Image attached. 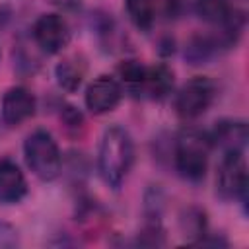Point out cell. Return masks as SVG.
Returning a JSON list of instances; mask_svg holds the SVG:
<instances>
[{"mask_svg":"<svg viewBox=\"0 0 249 249\" xmlns=\"http://www.w3.org/2000/svg\"><path fill=\"white\" fill-rule=\"evenodd\" d=\"M132 163H134V144L128 130L119 124L105 128L97 152V169L101 179L109 187L119 189L126 179Z\"/></svg>","mask_w":249,"mask_h":249,"instance_id":"cell-1","label":"cell"},{"mask_svg":"<svg viewBox=\"0 0 249 249\" xmlns=\"http://www.w3.org/2000/svg\"><path fill=\"white\" fill-rule=\"evenodd\" d=\"M210 148L212 144L206 132H200L196 128H185L177 136L173 152V161L179 175L189 181H200L208 169Z\"/></svg>","mask_w":249,"mask_h":249,"instance_id":"cell-2","label":"cell"},{"mask_svg":"<svg viewBox=\"0 0 249 249\" xmlns=\"http://www.w3.org/2000/svg\"><path fill=\"white\" fill-rule=\"evenodd\" d=\"M25 163L35 177L41 181H53L60 173L62 158L56 140L45 128L33 130L23 142Z\"/></svg>","mask_w":249,"mask_h":249,"instance_id":"cell-3","label":"cell"},{"mask_svg":"<svg viewBox=\"0 0 249 249\" xmlns=\"http://www.w3.org/2000/svg\"><path fill=\"white\" fill-rule=\"evenodd\" d=\"M214 82L206 76H195L189 82L181 86V89L175 95V113L185 119H196L200 117L214 101Z\"/></svg>","mask_w":249,"mask_h":249,"instance_id":"cell-4","label":"cell"},{"mask_svg":"<svg viewBox=\"0 0 249 249\" xmlns=\"http://www.w3.org/2000/svg\"><path fill=\"white\" fill-rule=\"evenodd\" d=\"M218 191L224 198L247 200V165L243 150H226L216 175Z\"/></svg>","mask_w":249,"mask_h":249,"instance_id":"cell-5","label":"cell"},{"mask_svg":"<svg viewBox=\"0 0 249 249\" xmlns=\"http://www.w3.org/2000/svg\"><path fill=\"white\" fill-rule=\"evenodd\" d=\"M35 43L49 54L60 53L70 43V27L58 14H43L33 23Z\"/></svg>","mask_w":249,"mask_h":249,"instance_id":"cell-6","label":"cell"},{"mask_svg":"<svg viewBox=\"0 0 249 249\" xmlns=\"http://www.w3.org/2000/svg\"><path fill=\"white\" fill-rule=\"evenodd\" d=\"M121 97H123L121 82L109 74H101L86 88L84 101H86V107L89 109V113L103 115V113L113 111L119 105Z\"/></svg>","mask_w":249,"mask_h":249,"instance_id":"cell-7","label":"cell"},{"mask_svg":"<svg viewBox=\"0 0 249 249\" xmlns=\"http://www.w3.org/2000/svg\"><path fill=\"white\" fill-rule=\"evenodd\" d=\"M35 95L21 86L10 88L2 97V119L6 124L16 126L35 115Z\"/></svg>","mask_w":249,"mask_h":249,"instance_id":"cell-8","label":"cell"},{"mask_svg":"<svg viewBox=\"0 0 249 249\" xmlns=\"http://www.w3.org/2000/svg\"><path fill=\"white\" fill-rule=\"evenodd\" d=\"M27 195V181L19 165L0 160V204H16Z\"/></svg>","mask_w":249,"mask_h":249,"instance_id":"cell-9","label":"cell"},{"mask_svg":"<svg viewBox=\"0 0 249 249\" xmlns=\"http://www.w3.org/2000/svg\"><path fill=\"white\" fill-rule=\"evenodd\" d=\"M249 132L245 121H220L216 123L214 130L208 134V140L212 146H220L226 150H243L247 144Z\"/></svg>","mask_w":249,"mask_h":249,"instance_id":"cell-10","label":"cell"},{"mask_svg":"<svg viewBox=\"0 0 249 249\" xmlns=\"http://www.w3.org/2000/svg\"><path fill=\"white\" fill-rule=\"evenodd\" d=\"M173 89V70L167 64L146 66L144 80L140 84L138 93L150 99H163Z\"/></svg>","mask_w":249,"mask_h":249,"instance_id":"cell-11","label":"cell"},{"mask_svg":"<svg viewBox=\"0 0 249 249\" xmlns=\"http://www.w3.org/2000/svg\"><path fill=\"white\" fill-rule=\"evenodd\" d=\"M220 47H226L220 35H195L185 49V58L191 64H204Z\"/></svg>","mask_w":249,"mask_h":249,"instance_id":"cell-12","label":"cell"},{"mask_svg":"<svg viewBox=\"0 0 249 249\" xmlns=\"http://www.w3.org/2000/svg\"><path fill=\"white\" fill-rule=\"evenodd\" d=\"M86 66L78 58H64L54 66V78L56 84L64 91H76L84 82Z\"/></svg>","mask_w":249,"mask_h":249,"instance_id":"cell-13","label":"cell"},{"mask_svg":"<svg viewBox=\"0 0 249 249\" xmlns=\"http://www.w3.org/2000/svg\"><path fill=\"white\" fill-rule=\"evenodd\" d=\"M195 10L198 18H202L208 23H216V25L228 23L235 14V10L231 8L228 0H196Z\"/></svg>","mask_w":249,"mask_h":249,"instance_id":"cell-14","label":"cell"},{"mask_svg":"<svg viewBox=\"0 0 249 249\" xmlns=\"http://www.w3.org/2000/svg\"><path fill=\"white\" fill-rule=\"evenodd\" d=\"M124 8H126L130 21L140 31H148L152 27L154 16H156L154 0H124Z\"/></svg>","mask_w":249,"mask_h":249,"instance_id":"cell-15","label":"cell"},{"mask_svg":"<svg viewBox=\"0 0 249 249\" xmlns=\"http://www.w3.org/2000/svg\"><path fill=\"white\" fill-rule=\"evenodd\" d=\"M181 228H183V235L193 237L189 243L198 245L204 235H206V220H204V212L200 208H189L183 218H181Z\"/></svg>","mask_w":249,"mask_h":249,"instance_id":"cell-16","label":"cell"},{"mask_svg":"<svg viewBox=\"0 0 249 249\" xmlns=\"http://www.w3.org/2000/svg\"><path fill=\"white\" fill-rule=\"evenodd\" d=\"M119 72V78H121V84H124L130 91L138 93L140 89V84L144 80V72H146V66L140 64L138 60H123L117 68Z\"/></svg>","mask_w":249,"mask_h":249,"instance_id":"cell-17","label":"cell"},{"mask_svg":"<svg viewBox=\"0 0 249 249\" xmlns=\"http://www.w3.org/2000/svg\"><path fill=\"white\" fill-rule=\"evenodd\" d=\"M19 243V237H18V230L8 224V222H2L0 220V249H12Z\"/></svg>","mask_w":249,"mask_h":249,"instance_id":"cell-18","label":"cell"},{"mask_svg":"<svg viewBox=\"0 0 249 249\" xmlns=\"http://www.w3.org/2000/svg\"><path fill=\"white\" fill-rule=\"evenodd\" d=\"M62 115H64V121H66L70 126H78V124H82V113H80L76 107L66 105L64 111H62Z\"/></svg>","mask_w":249,"mask_h":249,"instance_id":"cell-19","label":"cell"},{"mask_svg":"<svg viewBox=\"0 0 249 249\" xmlns=\"http://www.w3.org/2000/svg\"><path fill=\"white\" fill-rule=\"evenodd\" d=\"M49 2H51L53 6L64 10V12H74V10H78L80 4H82V0H49Z\"/></svg>","mask_w":249,"mask_h":249,"instance_id":"cell-20","label":"cell"}]
</instances>
